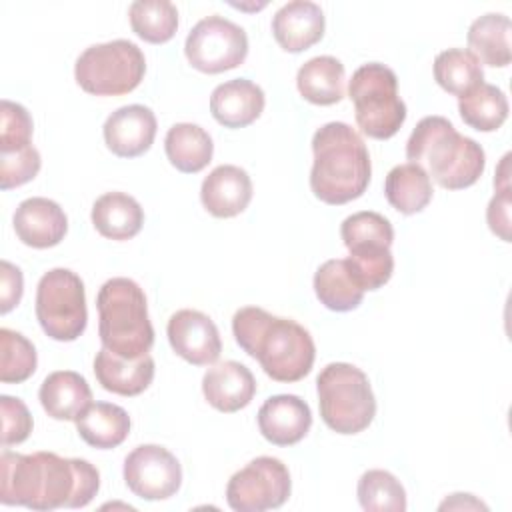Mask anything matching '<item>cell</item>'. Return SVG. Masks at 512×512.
Instances as JSON below:
<instances>
[{
  "mask_svg": "<svg viewBox=\"0 0 512 512\" xmlns=\"http://www.w3.org/2000/svg\"><path fill=\"white\" fill-rule=\"evenodd\" d=\"M324 12L308 0L284 4L272 18V34L286 52H302L324 36Z\"/></svg>",
  "mask_w": 512,
  "mask_h": 512,
  "instance_id": "19",
  "label": "cell"
},
{
  "mask_svg": "<svg viewBox=\"0 0 512 512\" xmlns=\"http://www.w3.org/2000/svg\"><path fill=\"white\" fill-rule=\"evenodd\" d=\"M324 424L338 434H358L376 416V398L368 376L346 362H332L316 378Z\"/></svg>",
  "mask_w": 512,
  "mask_h": 512,
  "instance_id": "6",
  "label": "cell"
},
{
  "mask_svg": "<svg viewBox=\"0 0 512 512\" xmlns=\"http://www.w3.org/2000/svg\"><path fill=\"white\" fill-rule=\"evenodd\" d=\"M0 380L4 384H20L36 372L34 344L10 328H0Z\"/></svg>",
  "mask_w": 512,
  "mask_h": 512,
  "instance_id": "34",
  "label": "cell"
},
{
  "mask_svg": "<svg viewBox=\"0 0 512 512\" xmlns=\"http://www.w3.org/2000/svg\"><path fill=\"white\" fill-rule=\"evenodd\" d=\"M74 422L80 438L100 450L120 446L130 434L128 412L110 402H92Z\"/></svg>",
  "mask_w": 512,
  "mask_h": 512,
  "instance_id": "23",
  "label": "cell"
},
{
  "mask_svg": "<svg viewBox=\"0 0 512 512\" xmlns=\"http://www.w3.org/2000/svg\"><path fill=\"white\" fill-rule=\"evenodd\" d=\"M134 34L150 44L172 40L178 28V10L168 0H136L128 8Z\"/></svg>",
  "mask_w": 512,
  "mask_h": 512,
  "instance_id": "32",
  "label": "cell"
},
{
  "mask_svg": "<svg viewBox=\"0 0 512 512\" xmlns=\"http://www.w3.org/2000/svg\"><path fill=\"white\" fill-rule=\"evenodd\" d=\"M146 72L142 50L130 40L88 46L74 64L78 86L94 96H122L138 88Z\"/></svg>",
  "mask_w": 512,
  "mask_h": 512,
  "instance_id": "8",
  "label": "cell"
},
{
  "mask_svg": "<svg viewBox=\"0 0 512 512\" xmlns=\"http://www.w3.org/2000/svg\"><path fill=\"white\" fill-rule=\"evenodd\" d=\"M510 18L498 12L476 18L468 28V48L478 62L494 68L510 64Z\"/></svg>",
  "mask_w": 512,
  "mask_h": 512,
  "instance_id": "28",
  "label": "cell"
},
{
  "mask_svg": "<svg viewBox=\"0 0 512 512\" xmlns=\"http://www.w3.org/2000/svg\"><path fill=\"white\" fill-rule=\"evenodd\" d=\"M266 98L258 84L246 78H234L218 84L210 96L214 120L226 128H244L264 110Z\"/></svg>",
  "mask_w": 512,
  "mask_h": 512,
  "instance_id": "20",
  "label": "cell"
},
{
  "mask_svg": "<svg viewBox=\"0 0 512 512\" xmlns=\"http://www.w3.org/2000/svg\"><path fill=\"white\" fill-rule=\"evenodd\" d=\"M432 182L430 176L412 162L394 166L384 182L386 200L400 214H416L422 212L432 200Z\"/></svg>",
  "mask_w": 512,
  "mask_h": 512,
  "instance_id": "29",
  "label": "cell"
},
{
  "mask_svg": "<svg viewBox=\"0 0 512 512\" xmlns=\"http://www.w3.org/2000/svg\"><path fill=\"white\" fill-rule=\"evenodd\" d=\"M96 308L102 348L122 358H138L150 352L154 328L144 290L134 280L122 276L106 280L98 290Z\"/></svg>",
  "mask_w": 512,
  "mask_h": 512,
  "instance_id": "5",
  "label": "cell"
},
{
  "mask_svg": "<svg viewBox=\"0 0 512 512\" xmlns=\"http://www.w3.org/2000/svg\"><path fill=\"white\" fill-rule=\"evenodd\" d=\"M340 236L348 250L358 246H386L390 248L394 242V228L388 218L378 212L362 210L348 216L340 226Z\"/></svg>",
  "mask_w": 512,
  "mask_h": 512,
  "instance_id": "36",
  "label": "cell"
},
{
  "mask_svg": "<svg viewBox=\"0 0 512 512\" xmlns=\"http://www.w3.org/2000/svg\"><path fill=\"white\" fill-rule=\"evenodd\" d=\"M486 220L490 230L504 242H510V188L496 190L488 204Z\"/></svg>",
  "mask_w": 512,
  "mask_h": 512,
  "instance_id": "41",
  "label": "cell"
},
{
  "mask_svg": "<svg viewBox=\"0 0 512 512\" xmlns=\"http://www.w3.org/2000/svg\"><path fill=\"white\" fill-rule=\"evenodd\" d=\"M310 426V406L294 394L270 396L258 410V430L276 446H292L300 442Z\"/></svg>",
  "mask_w": 512,
  "mask_h": 512,
  "instance_id": "15",
  "label": "cell"
},
{
  "mask_svg": "<svg viewBox=\"0 0 512 512\" xmlns=\"http://www.w3.org/2000/svg\"><path fill=\"white\" fill-rule=\"evenodd\" d=\"M38 398L50 418L76 420L92 404V390L78 372L58 370L44 378Z\"/></svg>",
  "mask_w": 512,
  "mask_h": 512,
  "instance_id": "22",
  "label": "cell"
},
{
  "mask_svg": "<svg viewBox=\"0 0 512 512\" xmlns=\"http://www.w3.org/2000/svg\"><path fill=\"white\" fill-rule=\"evenodd\" d=\"M184 54L192 68L204 74H220L246 60L248 36L238 24L218 14L206 16L188 32Z\"/></svg>",
  "mask_w": 512,
  "mask_h": 512,
  "instance_id": "10",
  "label": "cell"
},
{
  "mask_svg": "<svg viewBox=\"0 0 512 512\" xmlns=\"http://www.w3.org/2000/svg\"><path fill=\"white\" fill-rule=\"evenodd\" d=\"M296 86L302 98L312 104H336L344 98V64L334 56L310 58L300 66Z\"/></svg>",
  "mask_w": 512,
  "mask_h": 512,
  "instance_id": "25",
  "label": "cell"
},
{
  "mask_svg": "<svg viewBox=\"0 0 512 512\" xmlns=\"http://www.w3.org/2000/svg\"><path fill=\"white\" fill-rule=\"evenodd\" d=\"M0 470V502L6 506L84 508L100 488V474L88 460L62 458L54 452L18 454L4 450Z\"/></svg>",
  "mask_w": 512,
  "mask_h": 512,
  "instance_id": "1",
  "label": "cell"
},
{
  "mask_svg": "<svg viewBox=\"0 0 512 512\" xmlns=\"http://www.w3.org/2000/svg\"><path fill=\"white\" fill-rule=\"evenodd\" d=\"M126 486L144 500H166L180 490L182 466L158 444L136 446L124 460Z\"/></svg>",
  "mask_w": 512,
  "mask_h": 512,
  "instance_id": "12",
  "label": "cell"
},
{
  "mask_svg": "<svg viewBox=\"0 0 512 512\" xmlns=\"http://www.w3.org/2000/svg\"><path fill=\"white\" fill-rule=\"evenodd\" d=\"M202 206L216 218H232L244 212L252 200L248 172L234 164L216 166L200 186Z\"/></svg>",
  "mask_w": 512,
  "mask_h": 512,
  "instance_id": "17",
  "label": "cell"
},
{
  "mask_svg": "<svg viewBox=\"0 0 512 512\" xmlns=\"http://www.w3.org/2000/svg\"><path fill=\"white\" fill-rule=\"evenodd\" d=\"M236 344L260 362L276 382H298L314 364L316 346L310 332L290 318L272 316L264 308L244 306L232 318Z\"/></svg>",
  "mask_w": 512,
  "mask_h": 512,
  "instance_id": "2",
  "label": "cell"
},
{
  "mask_svg": "<svg viewBox=\"0 0 512 512\" xmlns=\"http://www.w3.org/2000/svg\"><path fill=\"white\" fill-rule=\"evenodd\" d=\"M348 96L354 102L358 128L374 140L392 138L406 120V104L398 96V78L392 68L380 62H368L352 74Z\"/></svg>",
  "mask_w": 512,
  "mask_h": 512,
  "instance_id": "7",
  "label": "cell"
},
{
  "mask_svg": "<svg viewBox=\"0 0 512 512\" xmlns=\"http://www.w3.org/2000/svg\"><path fill=\"white\" fill-rule=\"evenodd\" d=\"M154 358L150 354L138 358H122L102 348L94 358V374L98 384L120 396H138L154 380Z\"/></svg>",
  "mask_w": 512,
  "mask_h": 512,
  "instance_id": "21",
  "label": "cell"
},
{
  "mask_svg": "<svg viewBox=\"0 0 512 512\" xmlns=\"http://www.w3.org/2000/svg\"><path fill=\"white\" fill-rule=\"evenodd\" d=\"M164 150L176 170L184 174H196L210 164L214 144L202 126L180 122L168 130L164 138Z\"/></svg>",
  "mask_w": 512,
  "mask_h": 512,
  "instance_id": "27",
  "label": "cell"
},
{
  "mask_svg": "<svg viewBox=\"0 0 512 512\" xmlns=\"http://www.w3.org/2000/svg\"><path fill=\"white\" fill-rule=\"evenodd\" d=\"M204 398L218 412H238L246 408L256 394V380L244 364L226 360L206 370L202 378Z\"/></svg>",
  "mask_w": 512,
  "mask_h": 512,
  "instance_id": "18",
  "label": "cell"
},
{
  "mask_svg": "<svg viewBox=\"0 0 512 512\" xmlns=\"http://www.w3.org/2000/svg\"><path fill=\"white\" fill-rule=\"evenodd\" d=\"M434 80L448 94L462 98L484 82V70L470 50L448 48L434 60Z\"/></svg>",
  "mask_w": 512,
  "mask_h": 512,
  "instance_id": "30",
  "label": "cell"
},
{
  "mask_svg": "<svg viewBox=\"0 0 512 512\" xmlns=\"http://www.w3.org/2000/svg\"><path fill=\"white\" fill-rule=\"evenodd\" d=\"M24 292V278L18 266L8 260L0 262V312L8 314L20 304Z\"/></svg>",
  "mask_w": 512,
  "mask_h": 512,
  "instance_id": "40",
  "label": "cell"
},
{
  "mask_svg": "<svg viewBox=\"0 0 512 512\" xmlns=\"http://www.w3.org/2000/svg\"><path fill=\"white\" fill-rule=\"evenodd\" d=\"M36 318L46 336L74 342L86 330V292L80 276L68 268L48 270L36 288Z\"/></svg>",
  "mask_w": 512,
  "mask_h": 512,
  "instance_id": "9",
  "label": "cell"
},
{
  "mask_svg": "<svg viewBox=\"0 0 512 512\" xmlns=\"http://www.w3.org/2000/svg\"><path fill=\"white\" fill-rule=\"evenodd\" d=\"M156 116L142 104L122 106L104 122V142L108 150L120 158H136L144 154L156 136Z\"/></svg>",
  "mask_w": 512,
  "mask_h": 512,
  "instance_id": "14",
  "label": "cell"
},
{
  "mask_svg": "<svg viewBox=\"0 0 512 512\" xmlns=\"http://www.w3.org/2000/svg\"><path fill=\"white\" fill-rule=\"evenodd\" d=\"M346 262L364 292L382 288L394 272V256L386 246L368 244L352 248Z\"/></svg>",
  "mask_w": 512,
  "mask_h": 512,
  "instance_id": "35",
  "label": "cell"
},
{
  "mask_svg": "<svg viewBox=\"0 0 512 512\" xmlns=\"http://www.w3.org/2000/svg\"><path fill=\"white\" fill-rule=\"evenodd\" d=\"M458 112L470 128L478 132H494L508 118V100L498 86L482 82L458 100Z\"/></svg>",
  "mask_w": 512,
  "mask_h": 512,
  "instance_id": "31",
  "label": "cell"
},
{
  "mask_svg": "<svg viewBox=\"0 0 512 512\" xmlns=\"http://www.w3.org/2000/svg\"><path fill=\"white\" fill-rule=\"evenodd\" d=\"M12 222L18 240L32 248H52L64 240L68 230L64 210L54 200L42 196L20 202Z\"/></svg>",
  "mask_w": 512,
  "mask_h": 512,
  "instance_id": "16",
  "label": "cell"
},
{
  "mask_svg": "<svg viewBox=\"0 0 512 512\" xmlns=\"http://www.w3.org/2000/svg\"><path fill=\"white\" fill-rule=\"evenodd\" d=\"M172 350L194 366L214 364L222 352V340L216 324L200 310H178L166 326Z\"/></svg>",
  "mask_w": 512,
  "mask_h": 512,
  "instance_id": "13",
  "label": "cell"
},
{
  "mask_svg": "<svg viewBox=\"0 0 512 512\" xmlns=\"http://www.w3.org/2000/svg\"><path fill=\"white\" fill-rule=\"evenodd\" d=\"M292 490L286 464L272 456H258L232 474L226 486V502L236 512H264L280 508Z\"/></svg>",
  "mask_w": 512,
  "mask_h": 512,
  "instance_id": "11",
  "label": "cell"
},
{
  "mask_svg": "<svg viewBox=\"0 0 512 512\" xmlns=\"http://www.w3.org/2000/svg\"><path fill=\"white\" fill-rule=\"evenodd\" d=\"M92 224L104 238L130 240L144 224V210L124 192H106L92 206Z\"/></svg>",
  "mask_w": 512,
  "mask_h": 512,
  "instance_id": "24",
  "label": "cell"
},
{
  "mask_svg": "<svg viewBox=\"0 0 512 512\" xmlns=\"http://www.w3.org/2000/svg\"><path fill=\"white\" fill-rule=\"evenodd\" d=\"M314 292L328 310L348 312L360 306L364 290L354 278L346 258L326 260L314 274Z\"/></svg>",
  "mask_w": 512,
  "mask_h": 512,
  "instance_id": "26",
  "label": "cell"
},
{
  "mask_svg": "<svg viewBox=\"0 0 512 512\" xmlns=\"http://www.w3.org/2000/svg\"><path fill=\"white\" fill-rule=\"evenodd\" d=\"M314 164L310 188L326 204L340 206L360 198L372 176L368 148L346 122H328L312 136Z\"/></svg>",
  "mask_w": 512,
  "mask_h": 512,
  "instance_id": "3",
  "label": "cell"
},
{
  "mask_svg": "<svg viewBox=\"0 0 512 512\" xmlns=\"http://www.w3.org/2000/svg\"><path fill=\"white\" fill-rule=\"evenodd\" d=\"M358 502L368 512H404L406 490L388 470H368L358 480Z\"/></svg>",
  "mask_w": 512,
  "mask_h": 512,
  "instance_id": "33",
  "label": "cell"
},
{
  "mask_svg": "<svg viewBox=\"0 0 512 512\" xmlns=\"http://www.w3.org/2000/svg\"><path fill=\"white\" fill-rule=\"evenodd\" d=\"M2 408V446H14L24 442L32 432V416L26 404L14 396L0 398Z\"/></svg>",
  "mask_w": 512,
  "mask_h": 512,
  "instance_id": "39",
  "label": "cell"
},
{
  "mask_svg": "<svg viewBox=\"0 0 512 512\" xmlns=\"http://www.w3.org/2000/svg\"><path fill=\"white\" fill-rule=\"evenodd\" d=\"M32 118L28 110L12 100H2L0 108V152H14L30 146Z\"/></svg>",
  "mask_w": 512,
  "mask_h": 512,
  "instance_id": "37",
  "label": "cell"
},
{
  "mask_svg": "<svg viewBox=\"0 0 512 512\" xmlns=\"http://www.w3.org/2000/svg\"><path fill=\"white\" fill-rule=\"evenodd\" d=\"M40 152L30 144L14 152H0V186L2 190L18 188L40 172Z\"/></svg>",
  "mask_w": 512,
  "mask_h": 512,
  "instance_id": "38",
  "label": "cell"
},
{
  "mask_svg": "<svg viewBox=\"0 0 512 512\" xmlns=\"http://www.w3.org/2000/svg\"><path fill=\"white\" fill-rule=\"evenodd\" d=\"M406 158L446 190L476 184L486 166L484 148L456 132L444 116H426L416 124L406 142Z\"/></svg>",
  "mask_w": 512,
  "mask_h": 512,
  "instance_id": "4",
  "label": "cell"
},
{
  "mask_svg": "<svg viewBox=\"0 0 512 512\" xmlns=\"http://www.w3.org/2000/svg\"><path fill=\"white\" fill-rule=\"evenodd\" d=\"M446 508H474V510H488L486 504H482L480 500H476L472 494H452L450 498H446L442 504H440V510H446Z\"/></svg>",
  "mask_w": 512,
  "mask_h": 512,
  "instance_id": "42",
  "label": "cell"
}]
</instances>
